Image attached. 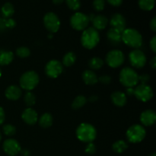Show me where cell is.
Returning <instances> with one entry per match:
<instances>
[{"instance_id": "cb8c5ba5", "label": "cell", "mask_w": 156, "mask_h": 156, "mask_svg": "<svg viewBox=\"0 0 156 156\" xmlns=\"http://www.w3.org/2000/svg\"><path fill=\"white\" fill-rule=\"evenodd\" d=\"M14 59V54L12 51H0V66L9 65Z\"/></svg>"}, {"instance_id": "7c38bea8", "label": "cell", "mask_w": 156, "mask_h": 156, "mask_svg": "<svg viewBox=\"0 0 156 156\" xmlns=\"http://www.w3.org/2000/svg\"><path fill=\"white\" fill-rule=\"evenodd\" d=\"M129 60L131 66L134 68L141 69L144 67L146 63V56L142 50L139 49H134L129 53Z\"/></svg>"}, {"instance_id": "7bdbcfd3", "label": "cell", "mask_w": 156, "mask_h": 156, "mask_svg": "<svg viewBox=\"0 0 156 156\" xmlns=\"http://www.w3.org/2000/svg\"><path fill=\"white\" fill-rule=\"evenodd\" d=\"M150 28L152 31H156V18L154 17L150 21Z\"/></svg>"}, {"instance_id": "83f0119b", "label": "cell", "mask_w": 156, "mask_h": 156, "mask_svg": "<svg viewBox=\"0 0 156 156\" xmlns=\"http://www.w3.org/2000/svg\"><path fill=\"white\" fill-rule=\"evenodd\" d=\"M104 60L99 57H92L88 62V66L93 70H98L104 66Z\"/></svg>"}, {"instance_id": "60d3db41", "label": "cell", "mask_w": 156, "mask_h": 156, "mask_svg": "<svg viewBox=\"0 0 156 156\" xmlns=\"http://www.w3.org/2000/svg\"><path fill=\"white\" fill-rule=\"evenodd\" d=\"M5 119V114L4 109L0 107V126L4 123Z\"/></svg>"}, {"instance_id": "f546056e", "label": "cell", "mask_w": 156, "mask_h": 156, "mask_svg": "<svg viewBox=\"0 0 156 156\" xmlns=\"http://www.w3.org/2000/svg\"><path fill=\"white\" fill-rule=\"evenodd\" d=\"M24 101L28 108L34 106L35 105V103H36V97H35V94L33 92H31V91H27L25 93V94H24Z\"/></svg>"}, {"instance_id": "4fadbf2b", "label": "cell", "mask_w": 156, "mask_h": 156, "mask_svg": "<svg viewBox=\"0 0 156 156\" xmlns=\"http://www.w3.org/2000/svg\"><path fill=\"white\" fill-rule=\"evenodd\" d=\"M2 148L4 152L10 156L18 155L21 150L19 143L14 139H7L5 140L2 145Z\"/></svg>"}, {"instance_id": "d590c367", "label": "cell", "mask_w": 156, "mask_h": 156, "mask_svg": "<svg viewBox=\"0 0 156 156\" xmlns=\"http://www.w3.org/2000/svg\"><path fill=\"white\" fill-rule=\"evenodd\" d=\"M98 82L104 84V85H109L111 82V77L108 75H104V76H101L98 78Z\"/></svg>"}, {"instance_id": "f907efd6", "label": "cell", "mask_w": 156, "mask_h": 156, "mask_svg": "<svg viewBox=\"0 0 156 156\" xmlns=\"http://www.w3.org/2000/svg\"><path fill=\"white\" fill-rule=\"evenodd\" d=\"M1 140H2V133L1 132H0V142H1Z\"/></svg>"}, {"instance_id": "603a6c76", "label": "cell", "mask_w": 156, "mask_h": 156, "mask_svg": "<svg viewBox=\"0 0 156 156\" xmlns=\"http://www.w3.org/2000/svg\"><path fill=\"white\" fill-rule=\"evenodd\" d=\"M0 13L4 18H10L15 13V9L12 3L6 2L0 9Z\"/></svg>"}, {"instance_id": "f1b7e54d", "label": "cell", "mask_w": 156, "mask_h": 156, "mask_svg": "<svg viewBox=\"0 0 156 156\" xmlns=\"http://www.w3.org/2000/svg\"><path fill=\"white\" fill-rule=\"evenodd\" d=\"M139 6L142 10L151 11L155 6V0H139Z\"/></svg>"}, {"instance_id": "bcb514c9", "label": "cell", "mask_w": 156, "mask_h": 156, "mask_svg": "<svg viewBox=\"0 0 156 156\" xmlns=\"http://www.w3.org/2000/svg\"><path fill=\"white\" fill-rule=\"evenodd\" d=\"M21 153V155L23 156H29V151L26 150V149H24V150H21L20 152Z\"/></svg>"}, {"instance_id": "ffe728a7", "label": "cell", "mask_w": 156, "mask_h": 156, "mask_svg": "<svg viewBox=\"0 0 156 156\" xmlns=\"http://www.w3.org/2000/svg\"><path fill=\"white\" fill-rule=\"evenodd\" d=\"M82 77L83 82L88 85H94L98 82V78L97 75L92 70L88 69L84 71Z\"/></svg>"}, {"instance_id": "9a60e30c", "label": "cell", "mask_w": 156, "mask_h": 156, "mask_svg": "<svg viewBox=\"0 0 156 156\" xmlns=\"http://www.w3.org/2000/svg\"><path fill=\"white\" fill-rule=\"evenodd\" d=\"M140 121L145 126H152L156 121V114L150 109L146 110L140 115Z\"/></svg>"}, {"instance_id": "277c9868", "label": "cell", "mask_w": 156, "mask_h": 156, "mask_svg": "<svg viewBox=\"0 0 156 156\" xmlns=\"http://www.w3.org/2000/svg\"><path fill=\"white\" fill-rule=\"evenodd\" d=\"M120 82L126 88H134L139 84V75L130 67L122 69L120 73Z\"/></svg>"}, {"instance_id": "ab89813d", "label": "cell", "mask_w": 156, "mask_h": 156, "mask_svg": "<svg viewBox=\"0 0 156 156\" xmlns=\"http://www.w3.org/2000/svg\"><path fill=\"white\" fill-rule=\"evenodd\" d=\"M107 1L111 5L116 6V7L117 6H120L122 4V2H123V0H107Z\"/></svg>"}, {"instance_id": "3957f363", "label": "cell", "mask_w": 156, "mask_h": 156, "mask_svg": "<svg viewBox=\"0 0 156 156\" xmlns=\"http://www.w3.org/2000/svg\"><path fill=\"white\" fill-rule=\"evenodd\" d=\"M100 41V35L98 31L92 27H87L83 30L81 37V44L88 50L94 48Z\"/></svg>"}, {"instance_id": "ee69618b", "label": "cell", "mask_w": 156, "mask_h": 156, "mask_svg": "<svg viewBox=\"0 0 156 156\" xmlns=\"http://www.w3.org/2000/svg\"><path fill=\"white\" fill-rule=\"evenodd\" d=\"M126 95L127 94V95L129 96H131L133 95V94H134V88H126Z\"/></svg>"}, {"instance_id": "7a4b0ae2", "label": "cell", "mask_w": 156, "mask_h": 156, "mask_svg": "<svg viewBox=\"0 0 156 156\" xmlns=\"http://www.w3.org/2000/svg\"><path fill=\"white\" fill-rule=\"evenodd\" d=\"M76 136L82 143H92L97 136V130L90 123H81L76 129Z\"/></svg>"}, {"instance_id": "d4e9b609", "label": "cell", "mask_w": 156, "mask_h": 156, "mask_svg": "<svg viewBox=\"0 0 156 156\" xmlns=\"http://www.w3.org/2000/svg\"><path fill=\"white\" fill-rule=\"evenodd\" d=\"M76 56L73 52H68L64 55L62 58V64L63 66L70 67L76 62Z\"/></svg>"}, {"instance_id": "816d5d0a", "label": "cell", "mask_w": 156, "mask_h": 156, "mask_svg": "<svg viewBox=\"0 0 156 156\" xmlns=\"http://www.w3.org/2000/svg\"><path fill=\"white\" fill-rule=\"evenodd\" d=\"M2 76V71H1V69H0V77Z\"/></svg>"}, {"instance_id": "30bf717a", "label": "cell", "mask_w": 156, "mask_h": 156, "mask_svg": "<svg viewBox=\"0 0 156 156\" xmlns=\"http://www.w3.org/2000/svg\"><path fill=\"white\" fill-rule=\"evenodd\" d=\"M44 24L49 32L56 33L60 27V20L55 13L48 12L44 17Z\"/></svg>"}, {"instance_id": "6da1fadb", "label": "cell", "mask_w": 156, "mask_h": 156, "mask_svg": "<svg viewBox=\"0 0 156 156\" xmlns=\"http://www.w3.org/2000/svg\"><path fill=\"white\" fill-rule=\"evenodd\" d=\"M121 41L128 47L139 49L143 45L141 34L134 28H126L121 34Z\"/></svg>"}, {"instance_id": "ac0fdd59", "label": "cell", "mask_w": 156, "mask_h": 156, "mask_svg": "<svg viewBox=\"0 0 156 156\" xmlns=\"http://www.w3.org/2000/svg\"><path fill=\"white\" fill-rule=\"evenodd\" d=\"M93 24V27L95 30H104L107 27L108 24V19L106 16L102 15H95L91 21Z\"/></svg>"}, {"instance_id": "e0dca14e", "label": "cell", "mask_w": 156, "mask_h": 156, "mask_svg": "<svg viewBox=\"0 0 156 156\" xmlns=\"http://www.w3.org/2000/svg\"><path fill=\"white\" fill-rule=\"evenodd\" d=\"M21 94H22V91H21V88L15 85L9 86L5 91V95L6 98L11 101L18 100L21 97Z\"/></svg>"}, {"instance_id": "8992f818", "label": "cell", "mask_w": 156, "mask_h": 156, "mask_svg": "<svg viewBox=\"0 0 156 156\" xmlns=\"http://www.w3.org/2000/svg\"><path fill=\"white\" fill-rule=\"evenodd\" d=\"M126 135L129 143H139L146 137V130L142 125L133 124L128 128Z\"/></svg>"}, {"instance_id": "ba28073f", "label": "cell", "mask_w": 156, "mask_h": 156, "mask_svg": "<svg viewBox=\"0 0 156 156\" xmlns=\"http://www.w3.org/2000/svg\"><path fill=\"white\" fill-rule=\"evenodd\" d=\"M105 60L111 68H118L124 62L125 56L120 50H112L108 53Z\"/></svg>"}, {"instance_id": "1f68e13d", "label": "cell", "mask_w": 156, "mask_h": 156, "mask_svg": "<svg viewBox=\"0 0 156 156\" xmlns=\"http://www.w3.org/2000/svg\"><path fill=\"white\" fill-rule=\"evenodd\" d=\"M2 131L5 135L8 136H12L16 133V127L12 124H5L3 126Z\"/></svg>"}, {"instance_id": "4dcf8cb0", "label": "cell", "mask_w": 156, "mask_h": 156, "mask_svg": "<svg viewBox=\"0 0 156 156\" xmlns=\"http://www.w3.org/2000/svg\"><path fill=\"white\" fill-rule=\"evenodd\" d=\"M15 53L20 58H27L30 55V50L26 47H20L17 49Z\"/></svg>"}, {"instance_id": "c3c4849f", "label": "cell", "mask_w": 156, "mask_h": 156, "mask_svg": "<svg viewBox=\"0 0 156 156\" xmlns=\"http://www.w3.org/2000/svg\"><path fill=\"white\" fill-rule=\"evenodd\" d=\"M64 2V0H53V2L55 5H60Z\"/></svg>"}, {"instance_id": "e575fe53", "label": "cell", "mask_w": 156, "mask_h": 156, "mask_svg": "<svg viewBox=\"0 0 156 156\" xmlns=\"http://www.w3.org/2000/svg\"><path fill=\"white\" fill-rule=\"evenodd\" d=\"M85 152L89 155H93V154L95 153L96 152V146L93 143H89L87 144L86 147H85Z\"/></svg>"}, {"instance_id": "f6af8a7d", "label": "cell", "mask_w": 156, "mask_h": 156, "mask_svg": "<svg viewBox=\"0 0 156 156\" xmlns=\"http://www.w3.org/2000/svg\"><path fill=\"white\" fill-rule=\"evenodd\" d=\"M150 66H152V69H154L156 68V57L155 56H154V57L151 59Z\"/></svg>"}, {"instance_id": "44dd1931", "label": "cell", "mask_w": 156, "mask_h": 156, "mask_svg": "<svg viewBox=\"0 0 156 156\" xmlns=\"http://www.w3.org/2000/svg\"><path fill=\"white\" fill-rule=\"evenodd\" d=\"M121 34L120 31L114 28L108 30L107 33V38L113 45H118L121 43Z\"/></svg>"}, {"instance_id": "74e56055", "label": "cell", "mask_w": 156, "mask_h": 156, "mask_svg": "<svg viewBox=\"0 0 156 156\" xmlns=\"http://www.w3.org/2000/svg\"><path fill=\"white\" fill-rule=\"evenodd\" d=\"M149 80H150V76L148 74H143L141 76H139V82H141V84H147Z\"/></svg>"}, {"instance_id": "8d00e7d4", "label": "cell", "mask_w": 156, "mask_h": 156, "mask_svg": "<svg viewBox=\"0 0 156 156\" xmlns=\"http://www.w3.org/2000/svg\"><path fill=\"white\" fill-rule=\"evenodd\" d=\"M16 26V21L13 18H6L5 19V27L7 29H12Z\"/></svg>"}, {"instance_id": "9c48e42d", "label": "cell", "mask_w": 156, "mask_h": 156, "mask_svg": "<svg viewBox=\"0 0 156 156\" xmlns=\"http://www.w3.org/2000/svg\"><path fill=\"white\" fill-rule=\"evenodd\" d=\"M152 88L147 84H140L134 88L135 97L142 102H147L153 97Z\"/></svg>"}, {"instance_id": "5b68a950", "label": "cell", "mask_w": 156, "mask_h": 156, "mask_svg": "<svg viewBox=\"0 0 156 156\" xmlns=\"http://www.w3.org/2000/svg\"><path fill=\"white\" fill-rule=\"evenodd\" d=\"M39 76L34 71H27L22 74L19 80L20 86L22 89L30 91L34 89L39 83Z\"/></svg>"}, {"instance_id": "484cf974", "label": "cell", "mask_w": 156, "mask_h": 156, "mask_svg": "<svg viewBox=\"0 0 156 156\" xmlns=\"http://www.w3.org/2000/svg\"><path fill=\"white\" fill-rule=\"evenodd\" d=\"M87 103V98L84 95H78L75 98L72 103V108L74 110H79L85 106Z\"/></svg>"}, {"instance_id": "4316f807", "label": "cell", "mask_w": 156, "mask_h": 156, "mask_svg": "<svg viewBox=\"0 0 156 156\" xmlns=\"http://www.w3.org/2000/svg\"><path fill=\"white\" fill-rule=\"evenodd\" d=\"M127 148V143L123 140H117L112 145V149L116 153H123Z\"/></svg>"}, {"instance_id": "d6a6232c", "label": "cell", "mask_w": 156, "mask_h": 156, "mask_svg": "<svg viewBox=\"0 0 156 156\" xmlns=\"http://www.w3.org/2000/svg\"><path fill=\"white\" fill-rule=\"evenodd\" d=\"M66 5L71 10L78 11L81 7L80 0H66Z\"/></svg>"}, {"instance_id": "7dc6e473", "label": "cell", "mask_w": 156, "mask_h": 156, "mask_svg": "<svg viewBox=\"0 0 156 156\" xmlns=\"http://www.w3.org/2000/svg\"><path fill=\"white\" fill-rule=\"evenodd\" d=\"M97 100H98V97H97V96H95V95L91 96V97H90V98H89V101L91 102H94L95 101H97Z\"/></svg>"}, {"instance_id": "52a82bcc", "label": "cell", "mask_w": 156, "mask_h": 156, "mask_svg": "<svg viewBox=\"0 0 156 156\" xmlns=\"http://www.w3.org/2000/svg\"><path fill=\"white\" fill-rule=\"evenodd\" d=\"M90 21L88 16L82 12H76L70 18L72 27L76 30H84L88 27Z\"/></svg>"}, {"instance_id": "7402d4cb", "label": "cell", "mask_w": 156, "mask_h": 156, "mask_svg": "<svg viewBox=\"0 0 156 156\" xmlns=\"http://www.w3.org/2000/svg\"><path fill=\"white\" fill-rule=\"evenodd\" d=\"M38 123L41 127L47 129V128L50 127L53 125V116L50 114V113H44V114L41 116L39 119H38Z\"/></svg>"}, {"instance_id": "f35d334b", "label": "cell", "mask_w": 156, "mask_h": 156, "mask_svg": "<svg viewBox=\"0 0 156 156\" xmlns=\"http://www.w3.org/2000/svg\"><path fill=\"white\" fill-rule=\"evenodd\" d=\"M150 48L153 53H156V36L152 37L150 41Z\"/></svg>"}, {"instance_id": "681fc988", "label": "cell", "mask_w": 156, "mask_h": 156, "mask_svg": "<svg viewBox=\"0 0 156 156\" xmlns=\"http://www.w3.org/2000/svg\"><path fill=\"white\" fill-rule=\"evenodd\" d=\"M149 156H156V155H155V152H153V153H152V154H151V155H149Z\"/></svg>"}, {"instance_id": "d6986e66", "label": "cell", "mask_w": 156, "mask_h": 156, "mask_svg": "<svg viewBox=\"0 0 156 156\" xmlns=\"http://www.w3.org/2000/svg\"><path fill=\"white\" fill-rule=\"evenodd\" d=\"M111 98L113 104L117 107H123L127 101V98H126V94L120 91L113 92L111 96Z\"/></svg>"}, {"instance_id": "8fae6325", "label": "cell", "mask_w": 156, "mask_h": 156, "mask_svg": "<svg viewBox=\"0 0 156 156\" xmlns=\"http://www.w3.org/2000/svg\"><path fill=\"white\" fill-rule=\"evenodd\" d=\"M63 72V66L62 62L56 59L50 60L45 66V73L48 77L56 79Z\"/></svg>"}, {"instance_id": "2e32d148", "label": "cell", "mask_w": 156, "mask_h": 156, "mask_svg": "<svg viewBox=\"0 0 156 156\" xmlns=\"http://www.w3.org/2000/svg\"><path fill=\"white\" fill-rule=\"evenodd\" d=\"M21 118L27 124L34 125L38 121V114L31 108H27L22 112Z\"/></svg>"}, {"instance_id": "5bb4252c", "label": "cell", "mask_w": 156, "mask_h": 156, "mask_svg": "<svg viewBox=\"0 0 156 156\" xmlns=\"http://www.w3.org/2000/svg\"><path fill=\"white\" fill-rule=\"evenodd\" d=\"M110 24L111 26V28L116 29L120 33H122L126 29V21L124 17L121 14L117 13L111 16V20H110Z\"/></svg>"}, {"instance_id": "b9f144b4", "label": "cell", "mask_w": 156, "mask_h": 156, "mask_svg": "<svg viewBox=\"0 0 156 156\" xmlns=\"http://www.w3.org/2000/svg\"><path fill=\"white\" fill-rule=\"evenodd\" d=\"M5 27V18H2V17H0V30L3 31V30H6Z\"/></svg>"}, {"instance_id": "836d02e7", "label": "cell", "mask_w": 156, "mask_h": 156, "mask_svg": "<svg viewBox=\"0 0 156 156\" xmlns=\"http://www.w3.org/2000/svg\"><path fill=\"white\" fill-rule=\"evenodd\" d=\"M105 6V0H94L93 2V7L94 10L97 12H101L104 10Z\"/></svg>"}]
</instances>
